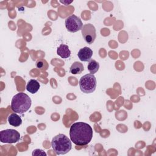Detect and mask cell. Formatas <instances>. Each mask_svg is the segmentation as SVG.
Returning <instances> with one entry per match:
<instances>
[{
  "mask_svg": "<svg viewBox=\"0 0 156 156\" xmlns=\"http://www.w3.org/2000/svg\"><path fill=\"white\" fill-rule=\"evenodd\" d=\"M71 141L76 145L83 146L88 144L93 137V129L87 123L76 122L73 123L69 129Z\"/></svg>",
  "mask_w": 156,
  "mask_h": 156,
  "instance_id": "obj_1",
  "label": "cell"
},
{
  "mask_svg": "<svg viewBox=\"0 0 156 156\" xmlns=\"http://www.w3.org/2000/svg\"><path fill=\"white\" fill-rule=\"evenodd\" d=\"M31 104V99L27 94L18 93L12 98L11 108L16 113L23 114L30 108Z\"/></svg>",
  "mask_w": 156,
  "mask_h": 156,
  "instance_id": "obj_2",
  "label": "cell"
},
{
  "mask_svg": "<svg viewBox=\"0 0 156 156\" xmlns=\"http://www.w3.org/2000/svg\"><path fill=\"white\" fill-rule=\"evenodd\" d=\"M51 146L56 154H66L70 151L72 148L71 140L65 135L60 133L52 138Z\"/></svg>",
  "mask_w": 156,
  "mask_h": 156,
  "instance_id": "obj_3",
  "label": "cell"
},
{
  "mask_svg": "<svg viewBox=\"0 0 156 156\" xmlns=\"http://www.w3.org/2000/svg\"><path fill=\"white\" fill-rule=\"evenodd\" d=\"M79 87L80 90L84 93H91L94 91L96 87V79L92 74H87L79 80Z\"/></svg>",
  "mask_w": 156,
  "mask_h": 156,
  "instance_id": "obj_4",
  "label": "cell"
},
{
  "mask_svg": "<svg viewBox=\"0 0 156 156\" xmlns=\"http://www.w3.org/2000/svg\"><path fill=\"white\" fill-rule=\"evenodd\" d=\"M20 139V133L15 129H5L0 132V141L4 143H15Z\"/></svg>",
  "mask_w": 156,
  "mask_h": 156,
  "instance_id": "obj_5",
  "label": "cell"
},
{
  "mask_svg": "<svg viewBox=\"0 0 156 156\" xmlns=\"http://www.w3.org/2000/svg\"><path fill=\"white\" fill-rule=\"evenodd\" d=\"M65 24L68 31L72 33L81 30L83 27V23L80 18L75 15H72L66 18Z\"/></svg>",
  "mask_w": 156,
  "mask_h": 156,
  "instance_id": "obj_6",
  "label": "cell"
},
{
  "mask_svg": "<svg viewBox=\"0 0 156 156\" xmlns=\"http://www.w3.org/2000/svg\"><path fill=\"white\" fill-rule=\"evenodd\" d=\"M81 30L84 40L88 44H92L96 37V29L94 26L90 23L86 24L83 26Z\"/></svg>",
  "mask_w": 156,
  "mask_h": 156,
  "instance_id": "obj_7",
  "label": "cell"
},
{
  "mask_svg": "<svg viewBox=\"0 0 156 156\" xmlns=\"http://www.w3.org/2000/svg\"><path fill=\"white\" fill-rule=\"evenodd\" d=\"M93 55V51L88 47H84L80 49L77 53V56L82 62H89Z\"/></svg>",
  "mask_w": 156,
  "mask_h": 156,
  "instance_id": "obj_8",
  "label": "cell"
},
{
  "mask_svg": "<svg viewBox=\"0 0 156 156\" xmlns=\"http://www.w3.org/2000/svg\"><path fill=\"white\" fill-rule=\"evenodd\" d=\"M57 54L62 58H67L71 55V51L68 46L61 44L57 49Z\"/></svg>",
  "mask_w": 156,
  "mask_h": 156,
  "instance_id": "obj_9",
  "label": "cell"
},
{
  "mask_svg": "<svg viewBox=\"0 0 156 156\" xmlns=\"http://www.w3.org/2000/svg\"><path fill=\"white\" fill-rule=\"evenodd\" d=\"M40 83L35 79H30L27 83L26 90L31 94L36 93L40 88Z\"/></svg>",
  "mask_w": 156,
  "mask_h": 156,
  "instance_id": "obj_10",
  "label": "cell"
},
{
  "mask_svg": "<svg viewBox=\"0 0 156 156\" xmlns=\"http://www.w3.org/2000/svg\"><path fill=\"white\" fill-rule=\"evenodd\" d=\"M8 122L13 127H18L22 124V119L16 113H13L8 116Z\"/></svg>",
  "mask_w": 156,
  "mask_h": 156,
  "instance_id": "obj_11",
  "label": "cell"
},
{
  "mask_svg": "<svg viewBox=\"0 0 156 156\" xmlns=\"http://www.w3.org/2000/svg\"><path fill=\"white\" fill-rule=\"evenodd\" d=\"M84 67L83 64L79 62H74L69 68V72L73 74H81L83 71Z\"/></svg>",
  "mask_w": 156,
  "mask_h": 156,
  "instance_id": "obj_12",
  "label": "cell"
},
{
  "mask_svg": "<svg viewBox=\"0 0 156 156\" xmlns=\"http://www.w3.org/2000/svg\"><path fill=\"white\" fill-rule=\"evenodd\" d=\"M87 68H88V71L90 72V74H94V73H96L99 70V64L95 60L91 59L88 62Z\"/></svg>",
  "mask_w": 156,
  "mask_h": 156,
  "instance_id": "obj_13",
  "label": "cell"
},
{
  "mask_svg": "<svg viewBox=\"0 0 156 156\" xmlns=\"http://www.w3.org/2000/svg\"><path fill=\"white\" fill-rule=\"evenodd\" d=\"M47 62L44 59H38L36 62V67L40 69H46L47 68Z\"/></svg>",
  "mask_w": 156,
  "mask_h": 156,
  "instance_id": "obj_14",
  "label": "cell"
},
{
  "mask_svg": "<svg viewBox=\"0 0 156 156\" xmlns=\"http://www.w3.org/2000/svg\"><path fill=\"white\" fill-rule=\"evenodd\" d=\"M46 153L44 152L43 150L40 149H37L33 151L32 152V155H46Z\"/></svg>",
  "mask_w": 156,
  "mask_h": 156,
  "instance_id": "obj_15",
  "label": "cell"
},
{
  "mask_svg": "<svg viewBox=\"0 0 156 156\" xmlns=\"http://www.w3.org/2000/svg\"><path fill=\"white\" fill-rule=\"evenodd\" d=\"M60 2H62V3H63V4H64L65 5H68L69 4H71V3L73 2V1H60Z\"/></svg>",
  "mask_w": 156,
  "mask_h": 156,
  "instance_id": "obj_16",
  "label": "cell"
}]
</instances>
